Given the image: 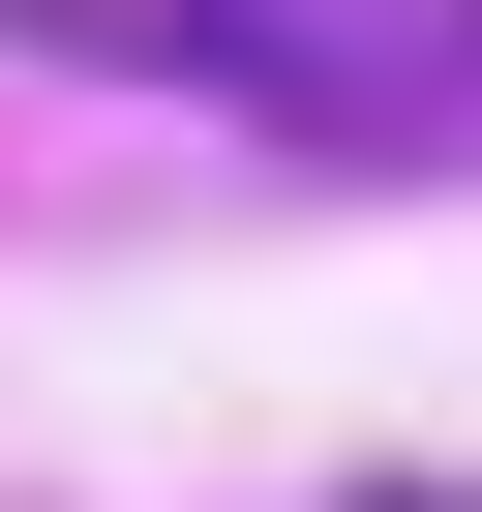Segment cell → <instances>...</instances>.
I'll use <instances>...</instances> for the list:
<instances>
[{
	"mask_svg": "<svg viewBox=\"0 0 482 512\" xmlns=\"http://www.w3.org/2000/svg\"><path fill=\"white\" fill-rule=\"evenodd\" d=\"M91 91H211L272 151H482V0H0Z\"/></svg>",
	"mask_w": 482,
	"mask_h": 512,
	"instance_id": "1",
	"label": "cell"
}]
</instances>
